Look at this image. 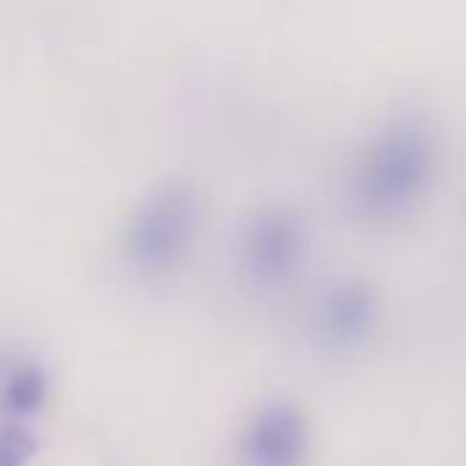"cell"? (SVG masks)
Returning <instances> with one entry per match:
<instances>
[{
  "label": "cell",
  "mask_w": 466,
  "mask_h": 466,
  "mask_svg": "<svg viewBox=\"0 0 466 466\" xmlns=\"http://www.w3.org/2000/svg\"><path fill=\"white\" fill-rule=\"evenodd\" d=\"M437 175V142L420 117L401 115L382 123L358 156L350 177L355 210L371 221L412 213Z\"/></svg>",
  "instance_id": "obj_1"
},
{
  "label": "cell",
  "mask_w": 466,
  "mask_h": 466,
  "mask_svg": "<svg viewBox=\"0 0 466 466\" xmlns=\"http://www.w3.org/2000/svg\"><path fill=\"white\" fill-rule=\"evenodd\" d=\"M202 224V199L186 180L156 186L131 213L126 251L134 265L150 273L175 268L191 251Z\"/></svg>",
  "instance_id": "obj_2"
},
{
  "label": "cell",
  "mask_w": 466,
  "mask_h": 466,
  "mask_svg": "<svg viewBox=\"0 0 466 466\" xmlns=\"http://www.w3.org/2000/svg\"><path fill=\"white\" fill-rule=\"evenodd\" d=\"M309 232L303 218L287 205H268L251 213L240 229L238 265L246 281L257 287H281L306 257Z\"/></svg>",
  "instance_id": "obj_3"
},
{
  "label": "cell",
  "mask_w": 466,
  "mask_h": 466,
  "mask_svg": "<svg viewBox=\"0 0 466 466\" xmlns=\"http://www.w3.org/2000/svg\"><path fill=\"white\" fill-rule=\"evenodd\" d=\"M311 423L289 399L259 404L240 431L246 466H303L311 453Z\"/></svg>",
  "instance_id": "obj_4"
},
{
  "label": "cell",
  "mask_w": 466,
  "mask_h": 466,
  "mask_svg": "<svg viewBox=\"0 0 466 466\" xmlns=\"http://www.w3.org/2000/svg\"><path fill=\"white\" fill-rule=\"evenodd\" d=\"M382 300L377 289L363 279L330 281L314 303L317 333L336 347L363 344L380 325Z\"/></svg>",
  "instance_id": "obj_5"
},
{
  "label": "cell",
  "mask_w": 466,
  "mask_h": 466,
  "mask_svg": "<svg viewBox=\"0 0 466 466\" xmlns=\"http://www.w3.org/2000/svg\"><path fill=\"white\" fill-rule=\"evenodd\" d=\"M49 390V377L38 363L22 360L0 382V410L8 415H33Z\"/></svg>",
  "instance_id": "obj_6"
},
{
  "label": "cell",
  "mask_w": 466,
  "mask_h": 466,
  "mask_svg": "<svg viewBox=\"0 0 466 466\" xmlns=\"http://www.w3.org/2000/svg\"><path fill=\"white\" fill-rule=\"evenodd\" d=\"M38 451L35 437L22 426L0 429V466H25Z\"/></svg>",
  "instance_id": "obj_7"
}]
</instances>
